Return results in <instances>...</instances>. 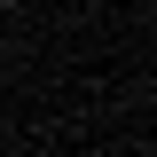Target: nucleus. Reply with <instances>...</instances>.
Listing matches in <instances>:
<instances>
[{
	"label": "nucleus",
	"mask_w": 157,
	"mask_h": 157,
	"mask_svg": "<svg viewBox=\"0 0 157 157\" xmlns=\"http://www.w3.org/2000/svg\"><path fill=\"white\" fill-rule=\"evenodd\" d=\"M0 8H16V0H0Z\"/></svg>",
	"instance_id": "f257e3e1"
}]
</instances>
